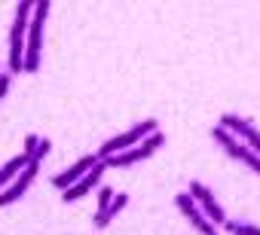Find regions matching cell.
Returning <instances> with one entry per match:
<instances>
[{
	"label": "cell",
	"instance_id": "cell-10",
	"mask_svg": "<svg viewBox=\"0 0 260 235\" xmlns=\"http://www.w3.org/2000/svg\"><path fill=\"white\" fill-rule=\"evenodd\" d=\"M104 168H107V165H104V162H98V165H95V168H92V171L83 177V180H77L71 189H64V192H61V202H64V205H71V202H77V199H86V195H89V192H92V189L101 183V177H104Z\"/></svg>",
	"mask_w": 260,
	"mask_h": 235
},
{
	"label": "cell",
	"instance_id": "cell-13",
	"mask_svg": "<svg viewBox=\"0 0 260 235\" xmlns=\"http://www.w3.org/2000/svg\"><path fill=\"white\" fill-rule=\"evenodd\" d=\"M223 232H230V235H260V226H251V223H242V220H226Z\"/></svg>",
	"mask_w": 260,
	"mask_h": 235
},
{
	"label": "cell",
	"instance_id": "cell-6",
	"mask_svg": "<svg viewBox=\"0 0 260 235\" xmlns=\"http://www.w3.org/2000/svg\"><path fill=\"white\" fill-rule=\"evenodd\" d=\"M217 126H223L236 141H242L248 150H260V132H257V126L251 123V120H245V116H236V113H223L220 116V123Z\"/></svg>",
	"mask_w": 260,
	"mask_h": 235
},
{
	"label": "cell",
	"instance_id": "cell-14",
	"mask_svg": "<svg viewBox=\"0 0 260 235\" xmlns=\"http://www.w3.org/2000/svg\"><path fill=\"white\" fill-rule=\"evenodd\" d=\"M125 205H128V192H116V195H113V202H110V208H107V220H113Z\"/></svg>",
	"mask_w": 260,
	"mask_h": 235
},
{
	"label": "cell",
	"instance_id": "cell-7",
	"mask_svg": "<svg viewBox=\"0 0 260 235\" xmlns=\"http://www.w3.org/2000/svg\"><path fill=\"white\" fill-rule=\"evenodd\" d=\"M98 162H101L98 156H83V159H77L74 165H68L64 171H58V174L52 177V186H55L58 192L71 189V186H74L77 180H83V177H86V174H89V171H92V168L98 165Z\"/></svg>",
	"mask_w": 260,
	"mask_h": 235
},
{
	"label": "cell",
	"instance_id": "cell-2",
	"mask_svg": "<svg viewBox=\"0 0 260 235\" xmlns=\"http://www.w3.org/2000/svg\"><path fill=\"white\" fill-rule=\"evenodd\" d=\"M49 0H34V16L28 25V40H25V73H37L40 70V58H43V31H46V19H49Z\"/></svg>",
	"mask_w": 260,
	"mask_h": 235
},
{
	"label": "cell",
	"instance_id": "cell-4",
	"mask_svg": "<svg viewBox=\"0 0 260 235\" xmlns=\"http://www.w3.org/2000/svg\"><path fill=\"white\" fill-rule=\"evenodd\" d=\"M166 147V135L162 132H153L147 141H141L138 147H132V150H125V153H116V156H110V159H104V165H110V168H132V165H138V162H144V159H150L156 150H162Z\"/></svg>",
	"mask_w": 260,
	"mask_h": 235
},
{
	"label": "cell",
	"instance_id": "cell-11",
	"mask_svg": "<svg viewBox=\"0 0 260 235\" xmlns=\"http://www.w3.org/2000/svg\"><path fill=\"white\" fill-rule=\"evenodd\" d=\"M28 165H31V159H28L25 153H22V156H16V159H10L7 165H0V192H4V189H7V186H10V183L25 171V168H28Z\"/></svg>",
	"mask_w": 260,
	"mask_h": 235
},
{
	"label": "cell",
	"instance_id": "cell-15",
	"mask_svg": "<svg viewBox=\"0 0 260 235\" xmlns=\"http://www.w3.org/2000/svg\"><path fill=\"white\" fill-rule=\"evenodd\" d=\"M49 150H52V141H49V138H40V144H37V153H34V162L40 165V162L49 156Z\"/></svg>",
	"mask_w": 260,
	"mask_h": 235
},
{
	"label": "cell",
	"instance_id": "cell-12",
	"mask_svg": "<svg viewBox=\"0 0 260 235\" xmlns=\"http://www.w3.org/2000/svg\"><path fill=\"white\" fill-rule=\"evenodd\" d=\"M113 189L110 186H101L98 189V211H95V217H92V223H95V229H104L110 220H107V208H110V202H113Z\"/></svg>",
	"mask_w": 260,
	"mask_h": 235
},
{
	"label": "cell",
	"instance_id": "cell-9",
	"mask_svg": "<svg viewBox=\"0 0 260 235\" xmlns=\"http://www.w3.org/2000/svg\"><path fill=\"white\" fill-rule=\"evenodd\" d=\"M175 205H178V211H181V214H184V217H187L199 232H202V235H217V226H214L202 211H199V205H196L187 192H178V195H175Z\"/></svg>",
	"mask_w": 260,
	"mask_h": 235
},
{
	"label": "cell",
	"instance_id": "cell-16",
	"mask_svg": "<svg viewBox=\"0 0 260 235\" xmlns=\"http://www.w3.org/2000/svg\"><path fill=\"white\" fill-rule=\"evenodd\" d=\"M37 144H40L37 135H28V138H25V156H28L31 162H34V153H37Z\"/></svg>",
	"mask_w": 260,
	"mask_h": 235
},
{
	"label": "cell",
	"instance_id": "cell-5",
	"mask_svg": "<svg viewBox=\"0 0 260 235\" xmlns=\"http://www.w3.org/2000/svg\"><path fill=\"white\" fill-rule=\"evenodd\" d=\"M187 195H190V199L199 205V211H202V214H205V217H208L214 226H223V223L230 220V217H226V211H223V205L214 199V192H211V189H208L202 180H190V186H187Z\"/></svg>",
	"mask_w": 260,
	"mask_h": 235
},
{
	"label": "cell",
	"instance_id": "cell-8",
	"mask_svg": "<svg viewBox=\"0 0 260 235\" xmlns=\"http://www.w3.org/2000/svg\"><path fill=\"white\" fill-rule=\"evenodd\" d=\"M37 174H40V165H37V162H31V165H28V168H25V171H22V174H19L13 183L4 189V192H0V208L16 205V202H19V199H22V195L31 189V183L37 180Z\"/></svg>",
	"mask_w": 260,
	"mask_h": 235
},
{
	"label": "cell",
	"instance_id": "cell-17",
	"mask_svg": "<svg viewBox=\"0 0 260 235\" xmlns=\"http://www.w3.org/2000/svg\"><path fill=\"white\" fill-rule=\"evenodd\" d=\"M10 86H13V76L10 73H0V98L10 92Z\"/></svg>",
	"mask_w": 260,
	"mask_h": 235
},
{
	"label": "cell",
	"instance_id": "cell-3",
	"mask_svg": "<svg viewBox=\"0 0 260 235\" xmlns=\"http://www.w3.org/2000/svg\"><path fill=\"white\" fill-rule=\"evenodd\" d=\"M153 132H159V120L147 116V120L135 123L132 129H128V132H122V135L110 138L107 144H101V150H98V159L104 162V159H110V156H116V153H125V150H132V147H138L141 141H147Z\"/></svg>",
	"mask_w": 260,
	"mask_h": 235
},
{
	"label": "cell",
	"instance_id": "cell-1",
	"mask_svg": "<svg viewBox=\"0 0 260 235\" xmlns=\"http://www.w3.org/2000/svg\"><path fill=\"white\" fill-rule=\"evenodd\" d=\"M31 16H34V0H19L16 19H13V28H10V76L25 73V40H28Z\"/></svg>",
	"mask_w": 260,
	"mask_h": 235
},
{
	"label": "cell",
	"instance_id": "cell-18",
	"mask_svg": "<svg viewBox=\"0 0 260 235\" xmlns=\"http://www.w3.org/2000/svg\"><path fill=\"white\" fill-rule=\"evenodd\" d=\"M257 156H260V150H257Z\"/></svg>",
	"mask_w": 260,
	"mask_h": 235
}]
</instances>
